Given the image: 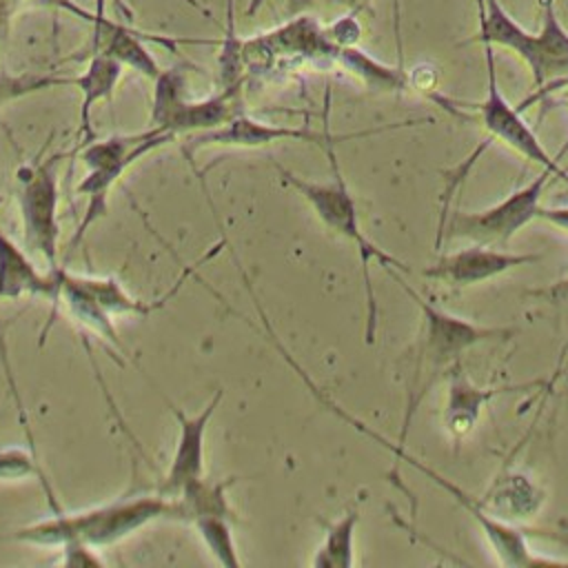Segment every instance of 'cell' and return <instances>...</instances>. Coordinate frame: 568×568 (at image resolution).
Listing matches in <instances>:
<instances>
[{"instance_id":"cell-1","label":"cell","mask_w":568,"mask_h":568,"mask_svg":"<svg viewBox=\"0 0 568 568\" xmlns=\"http://www.w3.org/2000/svg\"><path fill=\"white\" fill-rule=\"evenodd\" d=\"M158 519L186 521L182 499L169 495H138L122 497L102 506L75 513H55L27 526L0 532V544H29V546H109L126 539L135 530Z\"/></svg>"},{"instance_id":"cell-2","label":"cell","mask_w":568,"mask_h":568,"mask_svg":"<svg viewBox=\"0 0 568 568\" xmlns=\"http://www.w3.org/2000/svg\"><path fill=\"white\" fill-rule=\"evenodd\" d=\"M326 155L331 160V169H333V178L328 182H315V180H306L284 166H275L282 182L288 184L291 189H295L302 200L311 206V211L317 215V220L333 231L335 235L344 237L346 242H351L359 255V264H362V273H364V291H366V331L364 337L371 344L375 339V331H377V302H375V293H373V280H371V264L377 262L379 266L395 268L399 273H408V266L397 260L395 255L386 253L384 248H379L375 242L368 240V235L364 233L362 224H359V211L355 204V197L339 171L333 144H328Z\"/></svg>"},{"instance_id":"cell-3","label":"cell","mask_w":568,"mask_h":568,"mask_svg":"<svg viewBox=\"0 0 568 568\" xmlns=\"http://www.w3.org/2000/svg\"><path fill=\"white\" fill-rule=\"evenodd\" d=\"M175 135L160 129L151 126L138 133H120V135H109L102 140H91L82 146H78L73 153L82 160L87 166V175L82 182H78V193L84 195V215L73 233V240L69 244V251L78 246V242L84 237L89 226L104 217L109 209V195L115 182L144 155L162 149L164 144L173 142Z\"/></svg>"},{"instance_id":"cell-4","label":"cell","mask_w":568,"mask_h":568,"mask_svg":"<svg viewBox=\"0 0 568 568\" xmlns=\"http://www.w3.org/2000/svg\"><path fill=\"white\" fill-rule=\"evenodd\" d=\"M388 275L404 288V293L417 304L422 313V339H419V355H417L410 390L417 386V382L426 371H428L426 384L430 386L435 377L442 371L446 373L459 359V355L466 353L468 348L484 342L510 339L517 333L515 326H484V324H475L464 317H457L448 311H442L428 300H424L413 286H408L399 271L388 268Z\"/></svg>"},{"instance_id":"cell-5","label":"cell","mask_w":568,"mask_h":568,"mask_svg":"<svg viewBox=\"0 0 568 568\" xmlns=\"http://www.w3.org/2000/svg\"><path fill=\"white\" fill-rule=\"evenodd\" d=\"M67 155L71 153L55 151L44 155V151H40L16 171V197L22 217L24 246L40 255L49 268L58 266L60 164Z\"/></svg>"},{"instance_id":"cell-6","label":"cell","mask_w":568,"mask_h":568,"mask_svg":"<svg viewBox=\"0 0 568 568\" xmlns=\"http://www.w3.org/2000/svg\"><path fill=\"white\" fill-rule=\"evenodd\" d=\"M153 82L151 126H160L175 138L217 129L242 113V82L224 87L206 100L184 98V75L178 69H162Z\"/></svg>"},{"instance_id":"cell-7","label":"cell","mask_w":568,"mask_h":568,"mask_svg":"<svg viewBox=\"0 0 568 568\" xmlns=\"http://www.w3.org/2000/svg\"><path fill=\"white\" fill-rule=\"evenodd\" d=\"M548 178H555L550 171L541 169L521 189L506 195L501 202L481 209V211H457L446 222V229L439 231V237H462L473 244L501 246L515 233H519L532 220H539L541 195Z\"/></svg>"},{"instance_id":"cell-8","label":"cell","mask_w":568,"mask_h":568,"mask_svg":"<svg viewBox=\"0 0 568 568\" xmlns=\"http://www.w3.org/2000/svg\"><path fill=\"white\" fill-rule=\"evenodd\" d=\"M484 55H486L488 84H486L484 100L477 104V111H479L481 126L488 131V140H499L501 144H506L508 149L526 158L528 162H535L541 169L550 171L555 178L568 182V173L555 162V158L546 151L537 133L521 118V106H513L504 98L497 84V73H495V47L484 44Z\"/></svg>"},{"instance_id":"cell-9","label":"cell","mask_w":568,"mask_h":568,"mask_svg":"<svg viewBox=\"0 0 568 568\" xmlns=\"http://www.w3.org/2000/svg\"><path fill=\"white\" fill-rule=\"evenodd\" d=\"M348 138H353V135H333L328 131H313V129H302V126L262 122L242 111L233 120H229L226 124H222L217 129L195 133L189 142V146L184 149V153L189 151V155H191L195 149H202V146L257 149V146H268L273 142H313V144H320L326 149L328 144H335V142L348 140Z\"/></svg>"},{"instance_id":"cell-10","label":"cell","mask_w":568,"mask_h":568,"mask_svg":"<svg viewBox=\"0 0 568 568\" xmlns=\"http://www.w3.org/2000/svg\"><path fill=\"white\" fill-rule=\"evenodd\" d=\"M541 257V253H508L499 251L497 246L473 244L468 248L442 255L435 264L424 268V277L444 282L455 288H466L499 277L513 268L539 262Z\"/></svg>"},{"instance_id":"cell-11","label":"cell","mask_w":568,"mask_h":568,"mask_svg":"<svg viewBox=\"0 0 568 568\" xmlns=\"http://www.w3.org/2000/svg\"><path fill=\"white\" fill-rule=\"evenodd\" d=\"M222 397H224V390L217 388L211 402L197 415H186L180 408H173L180 433H178L169 470L160 481L158 493L169 497H180L184 488H189L191 484L204 477V437H206L209 422L215 415V408L220 406Z\"/></svg>"},{"instance_id":"cell-12","label":"cell","mask_w":568,"mask_h":568,"mask_svg":"<svg viewBox=\"0 0 568 568\" xmlns=\"http://www.w3.org/2000/svg\"><path fill=\"white\" fill-rule=\"evenodd\" d=\"M244 44L251 49H257V58L248 60L246 64L262 62V58H273L275 53L335 62L337 53H339V47L333 44V40L326 33V27H322L308 13L295 16L286 24H282L264 36L251 38Z\"/></svg>"},{"instance_id":"cell-13","label":"cell","mask_w":568,"mask_h":568,"mask_svg":"<svg viewBox=\"0 0 568 568\" xmlns=\"http://www.w3.org/2000/svg\"><path fill=\"white\" fill-rule=\"evenodd\" d=\"M22 295H40L53 304L51 320L40 333V342H44L58 313V282L53 268L40 273L31 257L0 229V302L18 300Z\"/></svg>"},{"instance_id":"cell-14","label":"cell","mask_w":568,"mask_h":568,"mask_svg":"<svg viewBox=\"0 0 568 568\" xmlns=\"http://www.w3.org/2000/svg\"><path fill=\"white\" fill-rule=\"evenodd\" d=\"M537 384V382H532ZM530 384H521V386H477L468 379V375L464 373V368L459 366V362H455L448 371H446V404H444V426L450 433V437L455 442H462L464 437H468L481 415V408L497 395L508 393V390H519L526 388Z\"/></svg>"},{"instance_id":"cell-15","label":"cell","mask_w":568,"mask_h":568,"mask_svg":"<svg viewBox=\"0 0 568 568\" xmlns=\"http://www.w3.org/2000/svg\"><path fill=\"white\" fill-rule=\"evenodd\" d=\"M479 499L486 513L495 519L506 524H521L537 517L546 501V493L526 473L501 470Z\"/></svg>"},{"instance_id":"cell-16","label":"cell","mask_w":568,"mask_h":568,"mask_svg":"<svg viewBox=\"0 0 568 568\" xmlns=\"http://www.w3.org/2000/svg\"><path fill=\"white\" fill-rule=\"evenodd\" d=\"M526 67L537 87L568 80V31L555 11V0H541V27Z\"/></svg>"},{"instance_id":"cell-17","label":"cell","mask_w":568,"mask_h":568,"mask_svg":"<svg viewBox=\"0 0 568 568\" xmlns=\"http://www.w3.org/2000/svg\"><path fill=\"white\" fill-rule=\"evenodd\" d=\"M124 67L104 53H91L84 71L73 78V87L80 91V115H78V146L93 140L91 111L98 102L111 100Z\"/></svg>"},{"instance_id":"cell-18","label":"cell","mask_w":568,"mask_h":568,"mask_svg":"<svg viewBox=\"0 0 568 568\" xmlns=\"http://www.w3.org/2000/svg\"><path fill=\"white\" fill-rule=\"evenodd\" d=\"M93 53H104L118 60L122 67L133 69L135 73L155 80L160 75V64L153 58V53L144 47L142 40L135 38L126 27L113 24L109 20L93 24V40H91Z\"/></svg>"},{"instance_id":"cell-19","label":"cell","mask_w":568,"mask_h":568,"mask_svg":"<svg viewBox=\"0 0 568 568\" xmlns=\"http://www.w3.org/2000/svg\"><path fill=\"white\" fill-rule=\"evenodd\" d=\"M337 64H342L348 73L359 78L371 91H384V93H397L408 89V73L399 67L384 64L375 60L371 53L355 47H342L337 53Z\"/></svg>"},{"instance_id":"cell-20","label":"cell","mask_w":568,"mask_h":568,"mask_svg":"<svg viewBox=\"0 0 568 568\" xmlns=\"http://www.w3.org/2000/svg\"><path fill=\"white\" fill-rule=\"evenodd\" d=\"M359 508L351 506L339 519L324 524V539L317 546L311 566L315 568H351L355 564V530Z\"/></svg>"},{"instance_id":"cell-21","label":"cell","mask_w":568,"mask_h":568,"mask_svg":"<svg viewBox=\"0 0 568 568\" xmlns=\"http://www.w3.org/2000/svg\"><path fill=\"white\" fill-rule=\"evenodd\" d=\"M204 546L209 548V552L229 568H240V555H237V546L233 541V532L229 526V517L222 515H204L193 519Z\"/></svg>"},{"instance_id":"cell-22","label":"cell","mask_w":568,"mask_h":568,"mask_svg":"<svg viewBox=\"0 0 568 568\" xmlns=\"http://www.w3.org/2000/svg\"><path fill=\"white\" fill-rule=\"evenodd\" d=\"M55 87H73V78L67 75H53V73H0V104L49 91Z\"/></svg>"},{"instance_id":"cell-23","label":"cell","mask_w":568,"mask_h":568,"mask_svg":"<svg viewBox=\"0 0 568 568\" xmlns=\"http://www.w3.org/2000/svg\"><path fill=\"white\" fill-rule=\"evenodd\" d=\"M326 33H328V38L333 40V44H337L339 49H342V47H355V44H359V40H362V24H359L355 11L351 9V13H346V16L337 18V20H333V22L326 27Z\"/></svg>"},{"instance_id":"cell-24","label":"cell","mask_w":568,"mask_h":568,"mask_svg":"<svg viewBox=\"0 0 568 568\" xmlns=\"http://www.w3.org/2000/svg\"><path fill=\"white\" fill-rule=\"evenodd\" d=\"M31 473H40V470L24 450L9 448L0 453V479H20Z\"/></svg>"},{"instance_id":"cell-25","label":"cell","mask_w":568,"mask_h":568,"mask_svg":"<svg viewBox=\"0 0 568 568\" xmlns=\"http://www.w3.org/2000/svg\"><path fill=\"white\" fill-rule=\"evenodd\" d=\"M526 295L530 297H544L548 302H559V300H566L568 297V277L566 280H559L550 286H541V288H530L526 291Z\"/></svg>"},{"instance_id":"cell-26","label":"cell","mask_w":568,"mask_h":568,"mask_svg":"<svg viewBox=\"0 0 568 568\" xmlns=\"http://www.w3.org/2000/svg\"><path fill=\"white\" fill-rule=\"evenodd\" d=\"M539 220L550 222L564 231H568V206H555V209H539Z\"/></svg>"},{"instance_id":"cell-27","label":"cell","mask_w":568,"mask_h":568,"mask_svg":"<svg viewBox=\"0 0 568 568\" xmlns=\"http://www.w3.org/2000/svg\"><path fill=\"white\" fill-rule=\"evenodd\" d=\"M16 9H18L16 0H0V40L9 31V22H11V16Z\"/></svg>"},{"instance_id":"cell-28","label":"cell","mask_w":568,"mask_h":568,"mask_svg":"<svg viewBox=\"0 0 568 568\" xmlns=\"http://www.w3.org/2000/svg\"><path fill=\"white\" fill-rule=\"evenodd\" d=\"M106 2L109 0H93V13H91V22L98 24V22H104V11H106Z\"/></svg>"},{"instance_id":"cell-29","label":"cell","mask_w":568,"mask_h":568,"mask_svg":"<svg viewBox=\"0 0 568 568\" xmlns=\"http://www.w3.org/2000/svg\"><path fill=\"white\" fill-rule=\"evenodd\" d=\"M362 2H364V0H346V4H348L353 11H357V7H359Z\"/></svg>"},{"instance_id":"cell-30","label":"cell","mask_w":568,"mask_h":568,"mask_svg":"<svg viewBox=\"0 0 568 568\" xmlns=\"http://www.w3.org/2000/svg\"><path fill=\"white\" fill-rule=\"evenodd\" d=\"M2 202H4V200H2V195H0V206H2Z\"/></svg>"},{"instance_id":"cell-31","label":"cell","mask_w":568,"mask_h":568,"mask_svg":"<svg viewBox=\"0 0 568 568\" xmlns=\"http://www.w3.org/2000/svg\"><path fill=\"white\" fill-rule=\"evenodd\" d=\"M16 2H18V4H20V2H24V0H16Z\"/></svg>"},{"instance_id":"cell-32","label":"cell","mask_w":568,"mask_h":568,"mask_svg":"<svg viewBox=\"0 0 568 568\" xmlns=\"http://www.w3.org/2000/svg\"><path fill=\"white\" fill-rule=\"evenodd\" d=\"M395 27H397V22H395Z\"/></svg>"}]
</instances>
